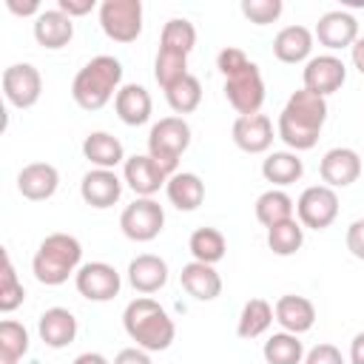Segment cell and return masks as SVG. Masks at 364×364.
I'll return each instance as SVG.
<instances>
[{"label":"cell","instance_id":"cell-24","mask_svg":"<svg viewBox=\"0 0 364 364\" xmlns=\"http://www.w3.org/2000/svg\"><path fill=\"white\" fill-rule=\"evenodd\" d=\"M114 111L125 125H145L154 111L148 88L136 85V82H125L114 97Z\"/></svg>","mask_w":364,"mask_h":364},{"label":"cell","instance_id":"cell-22","mask_svg":"<svg viewBox=\"0 0 364 364\" xmlns=\"http://www.w3.org/2000/svg\"><path fill=\"white\" fill-rule=\"evenodd\" d=\"M74 37V20L60 9H43L34 17V40L43 48H63Z\"/></svg>","mask_w":364,"mask_h":364},{"label":"cell","instance_id":"cell-5","mask_svg":"<svg viewBox=\"0 0 364 364\" xmlns=\"http://www.w3.org/2000/svg\"><path fill=\"white\" fill-rule=\"evenodd\" d=\"M191 145V125L185 117H162L159 122L151 125L148 134V156L168 173L173 176L179 168V156Z\"/></svg>","mask_w":364,"mask_h":364},{"label":"cell","instance_id":"cell-2","mask_svg":"<svg viewBox=\"0 0 364 364\" xmlns=\"http://www.w3.org/2000/svg\"><path fill=\"white\" fill-rule=\"evenodd\" d=\"M122 327H125L128 338L136 341V347H142L148 353H162L176 338L173 318L151 296H136L134 301L125 304V310H122Z\"/></svg>","mask_w":364,"mask_h":364},{"label":"cell","instance_id":"cell-26","mask_svg":"<svg viewBox=\"0 0 364 364\" xmlns=\"http://www.w3.org/2000/svg\"><path fill=\"white\" fill-rule=\"evenodd\" d=\"M82 156L94 168H108V171H114L117 165H125V159H128L122 142L108 131H91L82 139Z\"/></svg>","mask_w":364,"mask_h":364},{"label":"cell","instance_id":"cell-8","mask_svg":"<svg viewBox=\"0 0 364 364\" xmlns=\"http://www.w3.org/2000/svg\"><path fill=\"white\" fill-rule=\"evenodd\" d=\"M119 228L131 242H151L165 228V210L154 196H136L119 213Z\"/></svg>","mask_w":364,"mask_h":364},{"label":"cell","instance_id":"cell-13","mask_svg":"<svg viewBox=\"0 0 364 364\" xmlns=\"http://www.w3.org/2000/svg\"><path fill=\"white\" fill-rule=\"evenodd\" d=\"M313 37L324 48H330V54L338 51V48H350L358 40V20L344 9H330L318 17V23L313 28Z\"/></svg>","mask_w":364,"mask_h":364},{"label":"cell","instance_id":"cell-15","mask_svg":"<svg viewBox=\"0 0 364 364\" xmlns=\"http://www.w3.org/2000/svg\"><path fill=\"white\" fill-rule=\"evenodd\" d=\"M80 196L85 205L97 208V210H105L111 205L119 202L122 196V179L117 176V171H108V168H91L82 182H80Z\"/></svg>","mask_w":364,"mask_h":364},{"label":"cell","instance_id":"cell-38","mask_svg":"<svg viewBox=\"0 0 364 364\" xmlns=\"http://www.w3.org/2000/svg\"><path fill=\"white\" fill-rule=\"evenodd\" d=\"M26 299V290L14 273V264H11V256L9 250H3V273H0V310L3 313H11L23 304Z\"/></svg>","mask_w":364,"mask_h":364},{"label":"cell","instance_id":"cell-33","mask_svg":"<svg viewBox=\"0 0 364 364\" xmlns=\"http://www.w3.org/2000/svg\"><path fill=\"white\" fill-rule=\"evenodd\" d=\"M193 46H196V28H193L191 20H185V17H171V20L162 26L159 48L188 57V54L193 51Z\"/></svg>","mask_w":364,"mask_h":364},{"label":"cell","instance_id":"cell-43","mask_svg":"<svg viewBox=\"0 0 364 364\" xmlns=\"http://www.w3.org/2000/svg\"><path fill=\"white\" fill-rule=\"evenodd\" d=\"M57 9L65 11V14L74 20V17L88 14V11L94 9V0H57Z\"/></svg>","mask_w":364,"mask_h":364},{"label":"cell","instance_id":"cell-29","mask_svg":"<svg viewBox=\"0 0 364 364\" xmlns=\"http://www.w3.org/2000/svg\"><path fill=\"white\" fill-rule=\"evenodd\" d=\"M273 321H276L273 304L256 296V299L245 301V307L239 313V321H236V336L239 338H259V336H264L270 330Z\"/></svg>","mask_w":364,"mask_h":364},{"label":"cell","instance_id":"cell-7","mask_svg":"<svg viewBox=\"0 0 364 364\" xmlns=\"http://www.w3.org/2000/svg\"><path fill=\"white\" fill-rule=\"evenodd\" d=\"M100 26L114 43H134L142 34V3L139 0H102Z\"/></svg>","mask_w":364,"mask_h":364},{"label":"cell","instance_id":"cell-47","mask_svg":"<svg viewBox=\"0 0 364 364\" xmlns=\"http://www.w3.org/2000/svg\"><path fill=\"white\" fill-rule=\"evenodd\" d=\"M71 364H111V361H108L102 353H80Z\"/></svg>","mask_w":364,"mask_h":364},{"label":"cell","instance_id":"cell-46","mask_svg":"<svg viewBox=\"0 0 364 364\" xmlns=\"http://www.w3.org/2000/svg\"><path fill=\"white\" fill-rule=\"evenodd\" d=\"M350 57H353V65L358 68V74H364V37H358L350 46Z\"/></svg>","mask_w":364,"mask_h":364},{"label":"cell","instance_id":"cell-23","mask_svg":"<svg viewBox=\"0 0 364 364\" xmlns=\"http://www.w3.org/2000/svg\"><path fill=\"white\" fill-rule=\"evenodd\" d=\"M313 40H316V37H313V31H310L307 26H299V23L284 26V28H279L276 37H273V54H276L282 63H290V65L304 63V60H310Z\"/></svg>","mask_w":364,"mask_h":364},{"label":"cell","instance_id":"cell-21","mask_svg":"<svg viewBox=\"0 0 364 364\" xmlns=\"http://www.w3.org/2000/svg\"><path fill=\"white\" fill-rule=\"evenodd\" d=\"M37 333H40L46 347L63 350V347H68L77 338V318L65 307H48L37 318Z\"/></svg>","mask_w":364,"mask_h":364},{"label":"cell","instance_id":"cell-4","mask_svg":"<svg viewBox=\"0 0 364 364\" xmlns=\"http://www.w3.org/2000/svg\"><path fill=\"white\" fill-rule=\"evenodd\" d=\"M82 245L77 236L71 233H48L31 259V273L40 284L46 287H57L65 284L68 276H77V270L82 267Z\"/></svg>","mask_w":364,"mask_h":364},{"label":"cell","instance_id":"cell-30","mask_svg":"<svg viewBox=\"0 0 364 364\" xmlns=\"http://www.w3.org/2000/svg\"><path fill=\"white\" fill-rule=\"evenodd\" d=\"M293 210H296V202L282 188H270V191L259 193V199H256V219L264 228H273L284 219H293Z\"/></svg>","mask_w":364,"mask_h":364},{"label":"cell","instance_id":"cell-39","mask_svg":"<svg viewBox=\"0 0 364 364\" xmlns=\"http://www.w3.org/2000/svg\"><path fill=\"white\" fill-rule=\"evenodd\" d=\"M282 9H284L282 0H242V14L256 26H267L279 20Z\"/></svg>","mask_w":364,"mask_h":364},{"label":"cell","instance_id":"cell-44","mask_svg":"<svg viewBox=\"0 0 364 364\" xmlns=\"http://www.w3.org/2000/svg\"><path fill=\"white\" fill-rule=\"evenodd\" d=\"M6 6H9V11H14V14H20V17H28V14H40L43 9H40V3L37 0H6Z\"/></svg>","mask_w":364,"mask_h":364},{"label":"cell","instance_id":"cell-17","mask_svg":"<svg viewBox=\"0 0 364 364\" xmlns=\"http://www.w3.org/2000/svg\"><path fill=\"white\" fill-rule=\"evenodd\" d=\"M122 182L136 193V196H154L159 188H165L168 173L148 156V154H134L122 165Z\"/></svg>","mask_w":364,"mask_h":364},{"label":"cell","instance_id":"cell-40","mask_svg":"<svg viewBox=\"0 0 364 364\" xmlns=\"http://www.w3.org/2000/svg\"><path fill=\"white\" fill-rule=\"evenodd\" d=\"M301 364H347V361H344V355H341V350L336 344L321 341V344H316L313 350L304 353Z\"/></svg>","mask_w":364,"mask_h":364},{"label":"cell","instance_id":"cell-11","mask_svg":"<svg viewBox=\"0 0 364 364\" xmlns=\"http://www.w3.org/2000/svg\"><path fill=\"white\" fill-rule=\"evenodd\" d=\"M74 284H77V293L88 301H111L114 296H119L122 279L117 267L108 262H85L77 270Z\"/></svg>","mask_w":364,"mask_h":364},{"label":"cell","instance_id":"cell-14","mask_svg":"<svg viewBox=\"0 0 364 364\" xmlns=\"http://www.w3.org/2000/svg\"><path fill=\"white\" fill-rule=\"evenodd\" d=\"M318 173L327 188H333V191L347 188L361 176V156H358V151L344 148V145L330 148L318 162Z\"/></svg>","mask_w":364,"mask_h":364},{"label":"cell","instance_id":"cell-9","mask_svg":"<svg viewBox=\"0 0 364 364\" xmlns=\"http://www.w3.org/2000/svg\"><path fill=\"white\" fill-rule=\"evenodd\" d=\"M296 216H299L301 228H310V230L330 228L338 216V193L327 185L304 188L301 196L296 199Z\"/></svg>","mask_w":364,"mask_h":364},{"label":"cell","instance_id":"cell-32","mask_svg":"<svg viewBox=\"0 0 364 364\" xmlns=\"http://www.w3.org/2000/svg\"><path fill=\"white\" fill-rule=\"evenodd\" d=\"M188 250L193 253L196 262H205V264H216L225 259V250H228V242L222 236V230L216 228H196L188 239Z\"/></svg>","mask_w":364,"mask_h":364},{"label":"cell","instance_id":"cell-35","mask_svg":"<svg viewBox=\"0 0 364 364\" xmlns=\"http://www.w3.org/2000/svg\"><path fill=\"white\" fill-rule=\"evenodd\" d=\"M301 245H304V228H301V222L296 216L267 228V247L276 256H293Z\"/></svg>","mask_w":364,"mask_h":364},{"label":"cell","instance_id":"cell-34","mask_svg":"<svg viewBox=\"0 0 364 364\" xmlns=\"http://www.w3.org/2000/svg\"><path fill=\"white\" fill-rule=\"evenodd\" d=\"M165 100H168V105L173 108L176 117H185V114L196 111L199 102H202V82H199V77L185 74L179 82L165 88Z\"/></svg>","mask_w":364,"mask_h":364},{"label":"cell","instance_id":"cell-18","mask_svg":"<svg viewBox=\"0 0 364 364\" xmlns=\"http://www.w3.org/2000/svg\"><path fill=\"white\" fill-rule=\"evenodd\" d=\"M57 188H60V171L51 162H28L17 173V191L31 202L51 199Z\"/></svg>","mask_w":364,"mask_h":364},{"label":"cell","instance_id":"cell-28","mask_svg":"<svg viewBox=\"0 0 364 364\" xmlns=\"http://www.w3.org/2000/svg\"><path fill=\"white\" fill-rule=\"evenodd\" d=\"M304 173V162L299 159L296 151H270L262 159V176L273 182V188H287L299 182Z\"/></svg>","mask_w":364,"mask_h":364},{"label":"cell","instance_id":"cell-45","mask_svg":"<svg viewBox=\"0 0 364 364\" xmlns=\"http://www.w3.org/2000/svg\"><path fill=\"white\" fill-rule=\"evenodd\" d=\"M350 364H364V330L350 341Z\"/></svg>","mask_w":364,"mask_h":364},{"label":"cell","instance_id":"cell-42","mask_svg":"<svg viewBox=\"0 0 364 364\" xmlns=\"http://www.w3.org/2000/svg\"><path fill=\"white\" fill-rule=\"evenodd\" d=\"M111 364H151V355H148V350H142V347H125V350H119V353L114 355Z\"/></svg>","mask_w":364,"mask_h":364},{"label":"cell","instance_id":"cell-19","mask_svg":"<svg viewBox=\"0 0 364 364\" xmlns=\"http://www.w3.org/2000/svg\"><path fill=\"white\" fill-rule=\"evenodd\" d=\"M128 282L136 293L151 296L168 284V262L156 253H139L128 264Z\"/></svg>","mask_w":364,"mask_h":364},{"label":"cell","instance_id":"cell-41","mask_svg":"<svg viewBox=\"0 0 364 364\" xmlns=\"http://www.w3.org/2000/svg\"><path fill=\"white\" fill-rule=\"evenodd\" d=\"M347 250L364 262V219H355L347 228Z\"/></svg>","mask_w":364,"mask_h":364},{"label":"cell","instance_id":"cell-1","mask_svg":"<svg viewBox=\"0 0 364 364\" xmlns=\"http://www.w3.org/2000/svg\"><path fill=\"white\" fill-rule=\"evenodd\" d=\"M327 122V97H318L307 88H299L284 102L276 134L290 151H310L318 142V134Z\"/></svg>","mask_w":364,"mask_h":364},{"label":"cell","instance_id":"cell-37","mask_svg":"<svg viewBox=\"0 0 364 364\" xmlns=\"http://www.w3.org/2000/svg\"><path fill=\"white\" fill-rule=\"evenodd\" d=\"M185 74H191V71H188V57L173 54V51H165V48L156 51V60H154V77H156V82H159L162 91L171 88L173 82H179Z\"/></svg>","mask_w":364,"mask_h":364},{"label":"cell","instance_id":"cell-27","mask_svg":"<svg viewBox=\"0 0 364 364\" xmlns=\"http://www.w3.org/2000/svg\"><path fill=\"white\" fill-rule=\"evenodd\" d=\"M165 193L176 210H196L205 202V182L193 171H176L168 176Z\"/></svg>","mask_w":364,"mask_h":364},{"label":"cell","instance_id":"cell-20","mask_svg":"<svg viewBox=\"0 0 364 364\" xmlns=\"http://www.w3.org/2000/svg\"><path fill=\"white\" fill-rule=\"evenodd\" d=\"M273 316L282 324V330H287L293 336H301V333H307L316 324V307H313V301L304 299V296H296V293L279 296L276 304H273Z\"/></svg>","mask_w":364,"mask_h":364},{"label":"cell","instance_id":"cell-25","mask_svg":"<svg viewBox=\"0 0 364 364\" xmlns=\"http://www.w3.org/2000/svg\"><path fill=\"white\" fill-rule=\"evenodd\" d=\"M179 282H182L185 293L193 296L196 301H213L222 293V276L216 273V267L205 264V262H196V259L182 267Z\"/></svg>","mask_w":364,"mask_h":364},{"label":"cell","instance_id":"cell-12","mask_svg":"<svg viewBox=\"0 0 364 364\" xmlns=\"http://www.w3.org/2000/svg\"><path fill=\"white\" fill-rule=\"evenodd\" d=\"M3 94L14 108H31L43 94V77L31 63H14L3 71Z\"/></svg>","mask_w":364,"mask_h":364},{"label":"cell","instance_id":"cell-3","mask_svg":"<svg viewBox=\"0 0 364 364\" xmlns=\"http://www.w3.org/2000/svg\"><path fill=\"white\" fill-rule=\"evenodd\" d=\"M119 82H122V63L111 54H97L74 74L71 97L82 111H100L117 97V91L122 88Z\"/></svg>","mask_w":364,"mask_h":364},{"label":"cell","instance_id":"cell-6","mask_svg":"<svg viewBox=\"0 0 364 364\" xmlns=\"http://www.w3.org/2000/svg\"><path fill=\"white\" fill-rule=\"evenodd\" d=\"M225 100L236 108L239 117H250V114H259L262 102H264V80H262V71L253 60H247L245 65H239L236 71L225 74Z\"/></svg>","mask_w":364,"mask_h":364},{"label":"cell","instance_id":"cell-31","mask_svg":"<svg viewBox=\"0 0 364 364\" xmlns=\"http://www.w3.org/2000/svg\"><path fill=\"white\" fill-rule=\"evenodd\" d=\"M262 355L267 364H301L304 361V344L299 336L282 330V333H273L264 347H262Z\"/></svg>","mask_w":364,"mask_h":364},{"label":"cell","instance_id":"cell-16","mask_svg":"<svg viewBox=\"0 0 364 364\" xmlns=\"http://www.w3.org/2000/svg\"><path fill=\"white\" fill-rule=\"evenodd\" d=\"M233 142L245 154H267L273 145V122L267 114H250L233 119Z\"/></svg>","mask_w":364,"mask_h":364},{"label":"cell","instance_id":"cell-10","mask_svg":"<svg viewBox=\"0 0 364 364\" xmlns=\"http://www.w3.org/2000/svg\"><path fill=\"white\" fill-rule=\"evenodd\" d=\"M344 80H347V65H344L341 57H336L330 51L310 57L304 63V68H301V82H304L301 88H307V91H313L318 97L336 94L344 85Z\"/></svg>","mask_w":364,"mask_h":364},{"label":"cell","instance_id":"cell-36","mask_svg":"<svg viewBox=\"0 0 364 364\" xmlns=\"http://www.w3.org/2000/svg\"><path fill=\"white\" fill-rule=\"evenodd\" d=\"M26 353H28V330L14 318H3L0 321V364H17Z\"/></svg>","mask_w":364,"mask_h":364}]
</instances>
